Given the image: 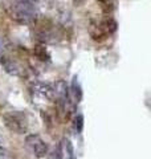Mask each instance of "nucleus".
Listing matches in <instances>:
<instances>
[{"label":"nucleus","mask_w":151,"mask_h":159,"mask_svg":"<svg viewBox=\"0 0 151 159\" xmlns=\"http://www.w3.org/2000/svg\"><path fill=\"white\" fill-rule=\"evenodd\" d=\"M54 97H56L58 105L62 109H68L70 106V94H69V88L66 85V82L60 80L56 84V86L53 88Z\"/></svg>","instance_id":"20e7f679"},{"label":"nucleus","mask_w":151,"mask_h":159,"mask_svg":"<svg viewBox=\"0 0 151 159\" xmlns=\"http://www.w3.org/2000/svg\"><path fill=\"white\" fill-rule=\"evenodd\" d=\"M25 147L36 158H44L45 155H48L49 151L47 142L37 134H31L25 138Z\"/></svg>","instance_id":"7ed1b4c3"},{"label":"nucleus","mask_w":151,"mask_h":159,"mask_svg":"<svg viewBox=\"0 0 151 159\" xmlns=\"http://www.w3.org/2000/svg\"><path fill=\"white\" fill-rule=\"evenodd\" d=\"M3 122L8 130L15 134H24L28 130V117L24 111L11 110L3 116Z\"/></svg>","instance_id":"f257e3e1"},{"label":"nucleus","mask_w":151,"mask_h":159,"mask_svg":"<svg viewBox=\"0 0 151 159\" xmlns=\"http://www.w3.org/2000/svg\"><path fill=\"white\" fill-rule=\"evenodd\" d=\"M13 16L21 23H29L34 17V6L32 0H16L13 4Z\"/></svg>","instance_id":"f03ea898"},{"label":"nucleus","mask_w":151,"mask_h":159,"mask_svg":"<svg viewBox=\"0 0 151 159\" xmlns=\"http://www.w3.org/2000/svg\"><path fill=\"white\" fill-rule=\"evenodd\" d=\"M94 29L97 32L90 33L94 40L105 39L108 34H110L112 32L115 31V21H114V20H112V19H105V20H102V21H99L95 27H92L90 31H94Z\"/></svg>","instance_id":"39448f33"},{"label":"nucleus","mask_w":151,"mask_h":159,"mask_svg":"<svg viewBox=\"0 0 151 159\" xmlns=\"http://www.w3.org/2000/svg\"><path fill=\"white\" fill-rule=\"evenodd\" d=\"M85 2H86V0H73V4L76 7H80L81 6V4H84Z\"/></svg>","instance_id":"9b49d317"},{"label":"nucleus","mask_w":151,"mask_h":159,"mask_svg":"<svg viewBox=\"0 0 151 159\" xmlns=\"http://www.w3.org/2000/svg\"><path fill=\"white\" fill-rule=\"evenodd\" d=\"M60 147H61V159H76L73 145L68 138L62 139L60 143Z\"/></svg>","instance_id":"6e6552de"},{"label":"nucleus","mask_w":151,"mask_h":159,"mask_svg":"<svg viewBox=\"0 0 151 159\" xmlns=\"http://www.w3.org/2000/svg\"><path fill=\"white\" fill-rule=\"evenodd\" d=\"M69 94L74 103H78L82 99V89H81V85H80L77 76H74L72 80V84H70V88H69Z\"/></svg>","instance_id":"0eeeda50"},{"label":"nucleus","mask_w":151,"mask_h":159,"mask_svg":"<svg viewBox=\"0 0 151 159\" xmlns=\"http://www.w3.org/2000/svg\"><path fill=\"white\" fill-rule=\"evenodd\" d=\"M73 127H74V130L80 133L82 130V127H84V117H82V114H77V116L74 117L73 119Z\"/></svg>","instance_id":"1a4fd4ad"},{"label":"nucleus","mask_w":151,"mask_h":159,"mask_svg":"<svg viewBox=\"0 0 151 159\" xmlns=\"http://www.w3.org/2000/svg\"><path fill=\"white\" fill-rule=\"evenodd\" d=\"M49 159H61V147H60V145L53 148V151L49 155Z\"/></svg>","instance_id":"9d476101"},{"label":"nucleus","mask_w":151,"mask_h":159,"mask_svg":"<svg viewBox=\"0 0 151 159\" xmlns=\"http://www.w3.org/2000/svg\"><path fill=\"white\" fill-rule=\"evenodd\" d=\"M32 94L33 98H40L41 101H52L54 98V92L53 88L49 85V84H44V82H34L32 85Z\"/></svg>","instance_id":"423d86ee"}]
</instances>
